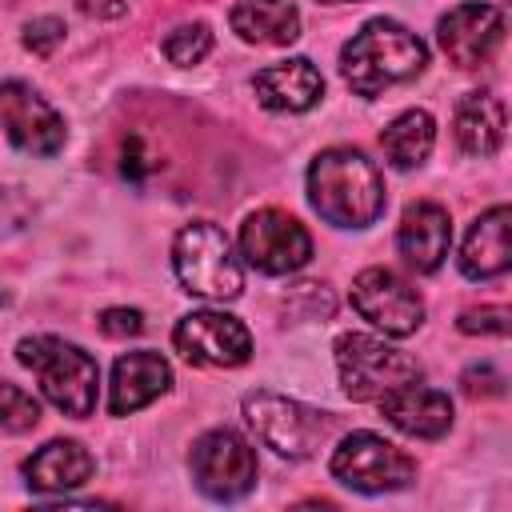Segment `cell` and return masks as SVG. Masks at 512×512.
I'll return each mask as SVG.
<instances>
[{"label": "cell", "instance_id": "obj_1", "mask_svg": "<svg viewBox=\"0 0 512 512\" xmlns=\"http://www.w3.org/2000/svg\"><path fill=\"white\" fill-rule=\"evenodd\" d=\"M308 200L336 228H368L388 204L384 176L360 148H324L308 168Z\"/></svg>", "mask_w": 512, "mask_h": 512}, {"label": "cell", "instance_id": "obj_2", "mask_svg": "<svg viewBox=\"0 0 512 512\" xmlns=\"http://www.w3.org/2000/svg\"><path fill=\"white\" fill-rule=\"evenodd\" d=\"M428 64V48L416 32H408L404 24L396 20H368L344 48H340V72H344V84L372 100V96H384L388 88L420 76Z\"/></svg>", "mask_w": 512, "mask_h": 512}, {"label": "cell", "instance_id": "obj_3", "mask_svg": "<svg viewBox=\"0 0 512 512\" xmlns=\"http://www.w3.org/2000/svg\"><path fill=\"white\" fill-rule=\"evenodd\" d=\"M16 360L40 380V392L52 408H60L72 420L92 416L100 368L80 344L40 332V336H24L16 344Z\"/></svg>", "mask_w": 512, "mask_h": 512}, {"label": "cell", "instance_id": "obj_4", "mask_svg": "<svg viewBox=\"0 0 512 512\" xmlns=\"http://www.w3.org/2000/svg\"><path fill=\"white\" fill-rule=\"evenodd\" d=\"M172 268H176V280L184 284V292H192V296L224 304L244 292V268L232 256L228 236L208 220H192L176 232Z\"/></svg>", "mask_w": 512, "mask_h": 512}, {"label": "cell", "instance_id": "obj_5", "mask_svg": "<svg viewBox=\"0 0 512 512\" xmlns=\"http://www.w3.org/2000/svg\"><path fill=\"white\" fill-rule=\"evenodd\" d=\"M244 416H248L256 440L264 448H272L276 456H288V460H308L332 428L328 412L308 408L300 400H288L280 392H252L244 400Z\"/></svg>", "mask_w": 512, "mask_h": 512}, {"label": "cell", "instance_id": "obj_6", "mask_svg": "<svg viewBox=\"0 0 512 512\" xmlns=\"http://www.w3.org/2000/svg\"><path fill=\"white\" fill-rule=\"evenodd\" d=\"M328 468L340 484H348L352 492H364V496L400 492L416 480V460L376 432H348L336 444Z\"/></svg>", "mask_w": 512, "mask_h": 512}, {"label": "cell", "instance_id": "obj_7", "mask_svg": "<svg viewBox=\"0 0 512 512\" xmlns=\"http://www.w3.org/2000/svg\"><path fill=\"white\" fill-rule=\"evenodd\" d=\"M336 368L352 400H380L384 392L424 376V368L408 352H396L384 340L364 336V332H344L336 340Z\"/></svg>", "mask_w": 512, "mask_h": 512}, {"label": "cell", "instance_id": "obj_8", "mask_svg": "<svg viewBox=\"0 0 512 512\" xmlns=\"http://www.w3.org/2000/svg\"><path fill=\"white\" fill-rule=\"evenodd\" d=\"M192 480L208 500L232 504L240 496H248L256 488V448L232 432V428H212L204 436H196L192 456H188Z\"/></svg>", "mask_w": 512, "mask_h": 512}, {"label": "cell", "instance_id": "obj_9", "mask_svg": "<svg viewBox=\"0 0 512 512\" xmlns=\"http://www.w3.org/2000/svg\"><path fill=\"white\" fill-rule=\"evenodd\" d=\"M240 256L264 276H288L312 260V236L296 216L260 208L240 224Z\"/></svg>", "mask_w": 512, "mask_h": 512}, {"label": "cell", "instance_id": "obj_10", "mask_svg": "<svg viewBox=\"0 0 512 512\" xmlns=\"http://www.w3.org/2000/svg\"><path fill=\"white\" fill-rule=\"evenodd\" d=\"M0 128L12 140V148L28 156H56L68 140L64 116L24 80L0 84Z\"/></svg>", "mask_w": 512, "mask_h": 512}, {"label": "cell", "instance_id": "obj_11", "mask_svg": "<svg viewBox=\"0 0 512 512\" xmlns=\"http://www.w3.org/2000/svg\"><path fill=\"white\" fill-rule=\"evenodd\" d=\"M172 344L184 360L204 364V368H236L252 356V332L244 328V320L216 312V308L180 316L172 328Z\"/></svg>", "mask_w": 512, "mask_h": 512}, {"label": "cell", "instance_id": "obj_12", "mask_svg": "<svg viewBox=\"0 0 512 512\" xmlns=\"http://www.w3.org/2000/svg\"><path fill=\"white\" fill-rule=\"evenodd\" d=\"M352 308L384 336H412L424 324V300L388 268H364L352 280Z\"/></svg>", "mask_w": 512, "mask_h": 512}, {"label": "cell", "instance_id": "obj_13", "mask_svg": "<svg viewBox=\"0 0 512 512\" xmlns=\"http://www.w3.org/2000/svg\"><path fill=\"white\" fill-rule=\"evenodd\" d=\"M436 40L456 68H480L492 60V52L504 40V12L496 4H480V0L456 4L452 12L440 16Z\"/></svg>", "mask_w": 512, "mask_h": 512}, {"label": "cell", "instance_id": "obj_14", "mask_svg": "<svg viewBox=\"0 0 512 512\" xmlns=\"http://www.w3.org/2000/svg\"><path fill=\"white\" fill-rule=\"evenodd\" d=\"M380 412H384V420L396 432H404L412 440H440L452 428V400H448V392L428 388L420 380L384 392L380 396Z\"/></svg>", "mask_w": 512, "mask_h": 512}, {"label": "cell", "instance_id": "obj_15", "mask_svg": "<svg viewBox=\"0 0 512 512\" xmlns=\"http://www.w3.org/2000/svg\"><path fill=\"white\" fill-rule=\"evenodd\" d=\"M448 244H452V220L440 204L416 200L404 208L400 228H396V248L412 272H424V276L436 272L448 256Z\"/></svg>", "mask_w": 512, "mask_h": 512}, {"label": "cell", "instance_id": "obj_16", "mask_svg": "<svg viewBox=\"0 0 512 512\" xmlns=\"http://www.w3.org/2000/svg\"><path fill=\"white\" fill-rule=\"evenodd\" d=\"M172 384V368L160 352H124L112 364V384H108V412L112 416H132L148 408L156 396H164Z\"/></svg>", "mask_w": 512, "mask_h": 512}, {"label": "cell", "instance_id": "obj_17", "mask_svg": "<svg viewBox=\"0 0 512 512\" xmlns=\"http://www.w3.org/2000/svg\"><path fill=\"white\" fill-rule=\"evenodd\" d=\"M512 212L508 204H496L488 212L476 216V224L468 228L464 244H460V272L468 280H492L504 276L512 264Z\"/></svg>", "mask_w": 512, "mask_h": 512}, {"label": "cell", "instance_id": "obj_18", "mask_svg": "<svg viewBox=\"0 0 512 512\" xmlns=\"http://www.w3.org/2000/svg\"><path fill=\"white\" fill-rule=\"evenodd\" d=\"M252 88L268 112H308L324 96V76L316 72L308 56H292V60L260 68Z\"/></svg>", "mask_w": 512, "mask_h": 512}, {"label": "cell", "instance_id": "obj_19", "mask_svg": "<svg viewBox=\"0 0 512 512\" xmlns=\"http://www.w3.org/2000/svg\"><path fill=\"white\" fill-rule=\"evenodd\" d=\"M96 472L92 452L80 440H48L24 460V480L32 492H72Z\"/></svg>", "mask_w": 512, "mask_h": 512}, {"label": "cell", "instance_id": "obj_20", "mask_svg": "<svg viewBox=\"0 0 512 512\" xmlns=\"http://www.w3.org/2000/svg\"><path fill=\"white\" fill-rule=\"evenodd\" d=\"M452 132H456V144L468 152V156H496L500 144H504V104L492 96V92H464L460 104H456V116H452Z\"/></svg>", "mask_w": 512, "mask_h": 512}, {"label": "cell", "instance_id": "obj_21", "mask_svg": "<svg viewBox=\"0 0 512 512\" xmlns=\"http://www.w3.org/2000/svg\"><path fill=\"white\" fill-rule=\"evenodd\" d=\"M232 32L248 44H292L300 40V12L292 0H236Z\"/></svg>", "mask_w": 512, "mask_h": 512}, {"label": "cell", "instance_id": "obj_22", "mask_svg": "<svg viewBox=\"0 0 512 512\" xmlns=\"http://www.w3.org/2000/svg\"><path fill=\"white\" fill-rule=\"evenodd\" d=\"M432 144H436V120H432L424 108L400 112V116L380 132V148H384L388 164L400 168V172L420 168V164L428 160Z\"/></svg>", "mask_w": 512, "mask_h": 512}, {"label": "cell", "instance_id": "obj_23", "mask_svg": "<svg viewBox=\"0 0 512 512\" xmlns=\"http://www.w3.org/2000/svg\"><path fill=\"white\" fill-rule=\"evenodd\" d=\"M212 52V28L208 24H180V28H172L168 36H164V56L172 60V64H180V68H192V64H200L204 56Z\"/></svg>", "mask_w": 512, "mask_h": 512}, {"label": "cell", "instance_id": "obj_24", "mask_svg": "<svg viewBox=\"0 0 512 512\" xmlns=\"http://www.w3.org/2000/svg\"><path fill=\"white\" fill-rule=\"evenodd\" d=\"M40 424V404L20 384L0 380V428L4 432H32Z\"/></svg>", "mask_w": 512, "mask_h": 512}, {"label": "cell", "instance_id": "obj_25", "mask_svg": "<svg viewBox=\"0 0 512 512\" xmlns=\"http://www.w3.org/2000/svg\"><path fill=\"white\" fill-rule=\"evenodd\" d=\"M456 328H460L464 336H504V332H508V308H504V304L468 308V312H460Z\"/></svg>", "mask_w": 512, "mask_h": 512}, {"label": "cell", "instance_id": "obj_26", "mask_svg": "<svg viewBox=\"0 0 512 512\" xmlns=\"http://www.w3.org/2000/svg\"><path fill=\"white\" fill-rule=\"evenodd\" d=\"M60 40H64V20L56 16H36L24 24V48L36 56H52Z\"/></svg>", "mask_w": 512, "mask_h": 512}, {"label": "cell", "instance_id": "obj_27", "mask_svg": "<svg viewBox=\"0 0 512 512\" xmlns=\"http://www.w3.org/2000/svg\"><path fill=\"white\" fill-rule=\"evenodd\" d=\"M96 328L108 336V340H124V336H136L144 328V316L136 308H104Z\"/></svg>", "mask_w": 512, "mask_h": 512}, {"label": "cell", "instance_id": "obj_28", "mask_svg": "<svg viewBox=\"0 0 512 512\" xmlns=\"http://www.w3.org/2000/svg\"><path fill=\"white\" fill-rule=\"evenodd\" d=\"M460 384H464L468 396H480V392H484V396H500V392H504V376H500L492 364H472Z\"/></svg>", "mask_w": 512, "mask_h": 512}, {"label": "cell", "instance_id": "obj_29", "mask_svg": "<svg viewBox=\"0 0 512 512\" xmlns=\"http://www.w3.org/2000/svg\"><path fill=\"white\" fill-rule=\"evenodd\" d=\"M28 216H32V204L16 188H0V228L4 232H16V228L28 224Z\"/></svg>", "mask_w": 512, "mask_h": 512}, {"label": "cell", "instance_id": "obj_30", "mask_svg": "<svg viewBox=\"0 0 512 512\" xmlns=\"http://www.w3.org/2000/svg\"><path fill=\"white\" fill-rule=\"evenodd\" d=\"M120 168H124V176H132V180L152 168V160L144 156V140H140V136H128V144H124V164H120Z\"/></svg>", "mask_w": 512, "mask_h": 512}, {"label": "cell", "instance_id": "obj_31", "mask_svg": "<svg viewBox=\"0 0 512 512\" xmlns=\"http://www.w3.org/2000/svg\"><path fill=\"white\" fill-rule=\"evenodd\" d=\"M80 12H88V16H124L128 0H80Z\"/></svg>", "mask_w": 512, "mask_h": 512}, {"label": "cell", "instance_id": "obj_32", "mask_svg": "<svg viewBox=\"0 0 512 512\" xmlns=\"http://www.w3.org/2000/svg\"><path fill=\"white\" fill-rule=\"evenodd\" d=\"M324 4H348V0H324ZM352 4H356V0H352Z\"/></svg>", "mask_w": 512, "mask_h": 512}]
</instances>
